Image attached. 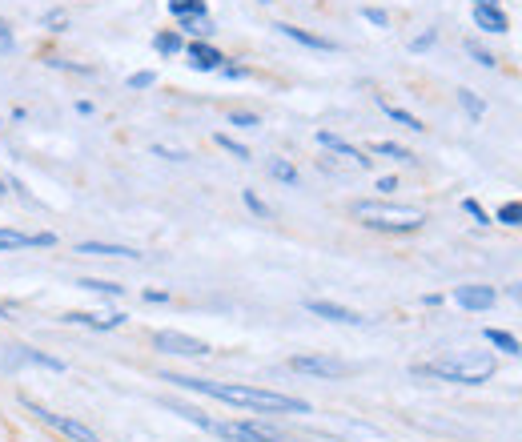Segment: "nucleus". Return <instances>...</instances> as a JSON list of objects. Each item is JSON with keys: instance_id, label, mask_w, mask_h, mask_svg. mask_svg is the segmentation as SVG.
<instances>
[{"instance_id": "obj_22", "label": "nucleus", "mask_w": 522, "mask_h": 442, "mask_svg": "<svg viewBox=\"0 0 522 442\" xmlns=\"http://www.w3.org/2000/svg\"><path fill=\"white\" fill-rule=\"evenodd\" d=\"M370 153H378V157H390V161H414V153L410 149H402V145H394V141H374L370 145Z\"/></svg>"}, {"instance_id": "obj_2", "label": "nucleus", "mask_w": 522, "mask_h": 442, "mask_svg": "<svg viewBox=\"0 0 522 442\" xmlns=\"http://www.w3.org/2000/svg\"><path fill=\"white\" fill-rule=\"evenodd\" d=\"M494 370H498V362L490 350H454V354H442L434 362L414 366V374H422V378L458 382V386H482L494 378Z\"/></svg>"}, {"instance_id": "obj_5", "label": "nucleus", "mask_w": 522, "mask_h": 442, "mask_svg": "<svg viewBox=\"0 0 522 442\" xmlns=\"http://www.w3.org/2000/svg\"><path fill=\"white\" fill-rule=\"evenodd\" d=\"M0 366H9V370L37 366V370H53V374H61V370H65V362H61V358H53V354H45V350H33V346H25V342H9V346H0Z\"/></svg>"}, {"instance_id": "obj_12", "label": "nucleus", "mask_w": 522, "mask_h": 442, "mask_svg": "<svg viewBox=\"0 0 522 442\" xmlns=\"http://www.w3.org/2000/svg\"><path fill=\"white\" fill-rule=\"evenodd\" d=\"M185 57H189V65H193L197 73H217V69L225 65V53H221V49H213V45H205V41L185 45Z\"/></svg>"}, {"instance_id": "obj_1", "label": "nucleus", "mask_w": 522, "mask_h": 442, "mask_svg": "<svg viewBox=\"0 0 522 442\" xmlns=\"http://www.w3.org/2000/svg\"><path fill=\"white\" fill-rule=\"evenodd\" d=\"M165 382H177L185 390H197L205 398L253 410V414H310V402L278 394V390H261V386H241V382H209V378H189V374H165Z\"/></svg>"}, {"instance_id": "obj_24", "label": "nucleus", "mask_w": 522, "mask_h": 442, "mask_svg": "<svg viewBox=\"0 0 522 442\" xmlns=\"http://www.w3.org/2000/svg\"><path fill=\"white\" fill-rule=\"evenodd\" d=\"M241 201H245V209H249V213H257V217H266V221L274 217V209H270L266 201H261L253 189H241Z\"/></svg>"}, {"instance_id": "obj_26", "label": "nucleus", "mask_w": 522, "mask_h": 442, "mask_svg": "<svg viewBox=\"0 0 522 442\" xmlns=\"http://www.w3.org/2000/svg\"><path fill=\"white\" fill-rule=\"evenodd\" d=\"M181 29L193 33V37H209V33H213V21H209V17H181Z\"/></svg>"}, {"instance_id": "obj_11", "label": "nucleus", "mask_w": 522, "mask_h": 442, "mask_svg": "<svg viewBox=\"0 0 522 442\" xmlns=\"http://www.w3.org/2000/svg\"><path fill=\"white\" fill-rule=\"evenodd\" d=\"M286 41H294V45H302V49H314V53H338V41H330V37H318V33H306V29H298V25H274Z\"/></svg>"}, {"instance_id": "obj_27", "label": "nucleus", "mask_w": 522, "mask_h": 442, "mask_svg": "<svg viewBox=\"0 0 522 442\" xmlns=\"http://www.w3.org/2000/svg\"><path fill=\"white\" fill-rule=\"evenodd\" d=\"M498 221H502V226H522V201H506L498 209Z\"/></svg>"}, {"instance_id": "obj_23", "label": "nucleus", "mask_w": 522, "mask_h": 442, "mask_svg": "<svg viewBox=\"0 0 522 442\" xmlns=\"http://www.w3.org/2000/svg\"><path fill=\"white\" fill-rule=\"evenodd\" d=\"M490 346H498V350H506V354H522V346H518V338L514 334H506V330H486L482 334Z\"/></svg>"}, {"instance_id": "obj_42", "label": "nucleus", "mask_w": 522, "mask_h": 442, "mask_svg": "<svg viewBox=\"0 0 522 442\" xmlns=\"http://www.w3.org/2000/svg\"><path fill=\"white\" fill-rule=\"evenodd\" d=\"M0 322H17V310L13 306H0Z\"/></svg>"}, {"instance_id": "obj_6", "label": "nucleus", "mask_w": 522, "mask_h": 442, "mask_svg": "<svg viewBox=\"0 0 522 442\" xmlns=\"http://www.w3.org/2000/svg\"><path fill=\"white\" fill-rule=\"evenodd\" d=\"M153 350L161 354H173V358H209L213 346L193 338V334H181V330H157L153 334Z\"/></svg>"}, {"instance_id": "obj_28", "label": "nucleus", "mask_w": 522, "mask_h": 442, "mask_svg": "<svg viewBox=\"0 0 522 442\" xmlns=\"http://www.w3.org/2000/svg\"><path fill=\"white\" fill-rule=\"evenodd\" d=\"M45 65H49V69H61V73H81V77H93V73H97L93 65H73V61H61V57H49Z\"/></svg>"}, {"instance_id": "obj_46", "label": "nucleus", "mask_w": 522, "mask_h": 442, "mask_svg": "<svg viewBox=\"0 0 522 442\" xmlns=\"http://www.w3.org/2000/svg\"><path fill=\"white\" fill-rule=\"evenodd\" d=\"M474 5H498V0H474Z\"/></svg>"}, {"instance_id": "obj_14", "label": "nucleus", "mask_w": 522, "mask_h": 442, "mask_svg": "<svg viewBox=\"0 0 522 442\" xmlns=\"http://www.w3.org/2000/svg\"><path fill=\"white\" fill-rule=\"evenodd\" d=\"M318 145H326L330 153H338V157H346L354 169H370L374 165V157H366L358 145H350V141H342V137H334V133H318Z\"/></svg>"}, {"instance_id": "obj_39", "label": "nucleus", "mask_w": 522, "mask_h": 442, "mask_svg": "<svg viewBox=\"0 0 522 442\" xmlns=\"http://www.w3.org/2000/svg\"><path fill=\"white\" fill-rule=\"evenodd\" d=\"M45 29H53V33H65V13H53V17H45Z\"/></svg>"}, {"instance_id": "obj_35", "label": "nucleus", "mask_w": 522, "mask_h": 442, "mask_svg": "<svg viewBox=\"0 0 522 442\" xmlns=\"http://www.w3.org/2000/svg\"><path fill=\"white\" fill-rule=\"evenodd\" d=\"M434 41H438V33H434V29H426L422 37H414V41H410V49H414V53H426Z\"/></svg>"}, {"instance_id": "obj_45", "label": "nucleus", "mask_w": 522, "mask_h": 442, "mask_svg": "<svg viewBox=\"0 0 522 442\" xmlns=\"http://www.w3.org/2000/svg\"><path fill=\"white\" fill-rule=\"evenodd\" d=\"M13 189H9V177H0V197H9Z\"/></svg>"}, {"instance_id": "obj_43", "label": "nucleus", "mask_w": 522, "mask_h": 442, "mask_svg": "<svg viewBox=\"0 0 522 442\" xmlns=\"http://www.w3.org/2000/svg\"><path fill=\"white\" fill-rule=\"evenodd\" d=\"M73 109H77V113H81V117H89V113H93V101H77V105H73Z\"/></svg>"}, {"instance_id": "obj_17", "label": "nucleus", "mask_w": 522, "mask_h": 442, "mask_svg": "<svg viewBox=\"0 0 522 442\" xmlns=\"http://www.w3.org/2000/svg\"><path fill=\"white\" fill-rule=\"evenodd\" d=\"M378 109H382V113H386L390 121H398L402 129H414V133H426V125H422V121H418L414 113H406V109H398V105H390V101H382V97H378Z\"/></svg>"}, {"instance_id": "obj_41", "label": "nucleus", "mask_w": 522, "mask_h": 442, "mask_svg": "<svg viewBox=\"0 0 522 442\" xmlns=\"http://www.w3.org/2000/svg\"><path fill=\"white\" fill-rule=\"evenodd\" d=\"M378 189H382V193H390V189H398V177H382V181H378Z\"/></svg>"}, {"instance_id": "obj_4", "label": "nucleus", "mask_w": 522, "mask_h": 442, "mask_svg": "<svg viewBox=\"0 0 522 442\" xmlns=\"http://www.w3.org/2000/svg\"><path fill=\"white\" fill-rule=\"evenodd\" d=\"M25 410L37 414V422L53 426L57 434H65V438H73V442H101V434L89 430L85 422H77V418H69V414H57V410H49V406H41V402H33V398H25Z\"/></svg>"}, {"instance_id": "obj_8", "label": "nucleus", "mask_w": 522, "mask_h": 442, "mask_svg": "<svg viewBox=\"0 0 522 442\" xmlns=\"http://www.w3.org/2000/svg\"><path fill=\"white\" fill-rule=\"evenodd\" d=\"M65 326H81V330H97V334H109V330H121L129 318L121 310H105V314H93V310H69L61 314Z\"/></svg>"}, {"instance_id": "obj_37", "label": "nucleus", "mask_w": 522, "mask_h": 442, "mask_svg": "<svg viewBox=\"0 0 522 442\" xmlns=\"http://www.w3.org/2000/svg\"><path fill=\"white\" fill-rule=\"evenodd\" d=\"M217 73H221L225 81H245V77H249V69H241V65H221Z\"/></svg>"}, {"instance_id": "obj_20", "label": "nucleus", "mask_w": 522, "mask_h": 442, "mask_svg": "<svg viewBox=\"0 0 522 442\" xmlns=\"http://www.w3.org/2000/svg\"><path fill=\"white\" fill-rule=\"evenodd\" d=\"M153 49H157L161 57H177V53H185V41H181V33H157V37H153Z\"/></svg>"}, {"instance_id": "obj_9", "label": "nucleus", "mask_w": 522, "mask_h": 442, "mask_svg": "<svg viewBox=\"0 0 522 442\" xmlns=\"http://www.w3.org/2000/svg\"><path fill=\"white\" fill-rule=\"evenodd\" d=\"M57 234H29V230H5L0 226V254H17V250H53Z\"/></svg>"}, {"instance_id": "obj_36", "label": "nucleus", "mask_w": 522, "mask_h": 442, "mask_svg": "<svg viewBox=\"0 0 522 442\" xmlns=\"http://www.w3.org/2000/svg\"><path fill=\"white\" fill-rule=\"evenodd\" d=\"M153 153H157V157H165V161H189V153H185V149H169V145H153Z\"/></svg>"}, {"instance_id": "obj_7", "label": "nucleus", "mask_w": 522, "mask_h": 442, "mask_svg": "<svg viewBox=\"0 0 522 442\" xmlns=\"http://www.w3.org/2000/svg\"><path fill=\"white\" fill-rule=\"evenodd\" d=\"M290 370H294V374H310V378H346V374H350V362L330 358V354H294V358H290Z\"/></svg>"}, {"instance_id": "obj_13", "label": "nucleus", "mask_w": 522, "mask_h": 442, "mask_svg": "<svg viewBox=\"0 0 522 442\" xmlns=\"http://www.w3.org/2000/svg\"><path fill=\"white\" fill-rule=\"evenodd\" d=\"M454 302H458L462 310L478 314V310H490V306L498 302V294H494V286H458V290H454Z\"/></svg>"}, {"instance_id": "obj_3", "label": "nucleus", "mask_w": 522, "mask_h": 442, "mask_svg": "<svg viewBox=\"0 0 522 442\" xmlns=\"http://www.w3.org/2000/svg\"><path fill=\"white\" fill-rule=\"evenodd\" d=\"M350 213L366 230H378V234H418L426 226V209L398 205V201H354Z\"/></svg>"}, {"instance_id": "obj_15", "label": "nucleus", "mask_w": 522, "mask_h": 442, "mask_svg": "<svg viewBox=\"0 0 522 442\" xmlns=\"http://www.w3.org/2000/svg\"><path fill=\"white\" fill-rule=\"evenodd\" d=\"M77 254H89V258H125V262H141L145 258L141 250L117 246V242H77Z\"/></svg>"}, {"instance_id": "obj_44", "label": "nucleus", "mask_w": 522, "mask_h": 442, "mask_svg": "<svg viewBox=\"0 0 522 442\" xmlns=\"http://www.w3.org/2000/svg\"><path fill=\"white\" fill-rule=\"evenodd\" d=\"M510 298H514V302H522V282H514V286H510Z\"/></svg>"}, {"instance_id": "obj_40", "label": "nucleus", "mask_w": 522, "mask_h": 442, "mask_svg": "<svg viewBox=\"0 0 522 442\" xmlns=\"http://www.w3.org/2000/svg\"><path fill=\"white\" fill-rule=\"evenodd\" d=\"M145 302H169V294L165 290H145Z\"/></svg>"}, {"instance_id": "obj_16", "label": "nucleus", "mask_w": 522, "mask_h": 442, "mask_svg": "<svg viewBox=\"0 0 522 442\" xmlns=\"http://www.w3.org/2000/svg\"><path fill=\"white\" fill-rule=\"evenodd\" d=\"M474 25L482 33H506V13L498 5H474Z\"/></svg>"}, {"instance_id": "obj_30", "label": "nucleus", "mask_w": 522, "mask_h": 442, "mask_svg": "<svg viewBox=\"0 0 522 442\" xmlns=\"http://www.w3.org/2000/svg\"><path fill=\"white\" fill-rule=\"evenodd\" d=\"M213 141H217V145H221V149H225V153H233V157H237V161H249V149H245V145H241V141H233V137H225V133H217V137H213Z\"/></svg>"}, {"instance_id": "obj_31", "label": "nucleus", "mask_w": 522, "mask_h": 442, "mask_svg": "<svg viewBox=\"0 0 522 442\" xmlns=\"http://www.w3.org/2000/svg\"><path fill=\"white\" fill-rule=\"evenodd\" d=\"M466 53H470V57H474V61H478V65H482V69H494V65H498V61H494V57H490V53H486V49H478V45H474V41H466Z\"/></svg>"}, {"instance_id": "obj_10", "label": "nucleus", "mask_w": 522, "mask_h": 442, "mask_svg": "<svg viewBox=\"0 0 522 442\" xmlns=\"http://www.w3.org/2000/svg\"><path fill=\"white\" fill-rule=\"evenodd\" d=\"M306 310H310L314 318H326V322H338V326H370V318H366V314H358V310H350V306H338V302L310 298V302H306Z\"/></svg>"}, {"instance_id": "obj_38", "label": "nucleus", "mask_w": 522, "mask_h": 442, "mask_svg": "<svg viewBox=\"0 0 522 442\" xmlns=\"http://www.w3.org/2000/svg\"><path fill=\"white\" fill-rule=\"evenodd\" d=\"M362 17H366L370 25H378V29H386V25H390V17H386L382 9H362Z\"/></svg>"}, {"instance_id": "obj_25", "label": "nucleus", "mask_w": 522, "mask_h": 442, "mask_svg": "<svg viewBox=\"0 0 522 442\" xmlns=\"http://www.w3.org/2000/svg\"><path fill=\"white\" fill-rule=\"evenodd\" d=\"M458 105H462V109H466V113H470L474 121H478V117L486 113V101H482V97H474L470 89H458Z\"/></svg>"}, {"instance_id": "obj_19", "label": "nucleus", "mask_w": 522, "mask_h": 442, "mask_svg": "<svg viewBox=\"0 0 522 442\" xmlns=\"http://www.w3.org/2000/svg\"><path fill=\"white\" fill-rule=\"evenodd\" d=\"M169 13L173 17H209L205 0H169Z\"/></svg>"}, {"instance_id": "obj_32", "label": "nucleus", "mask_w": 522, "mask_h": 442, "mask_svg": "<svg viewBox=\"0 0 522 442\" xmlns=\"http://www.w3.org/2000/svg\"><path fill=\"white\" fill-rule=\"evenodd\" d=\"M229 125H237V129H257L261 117H257V113H229Z\"/></svg>"}, {"instance_id": "obj_29", "label": "nucleus", "mask_w": 522, "mask_h": 442, "mask_svg": "<svg viewBox=\"0 0 522 442\" xmlns=\"http://www.w3.org/2000/svg\"><path fill=\"white\" fill-rule=\"evenodd\" d=\"M13 49H17V33H13V25L5 17H0V57H9Z\"/></svg>"}, {"instance_id": "obj_18", "label": "nucleus", "mask_w": 522, "mask_h": 442, "mask_svg": "<svg viewBox=\"0 0 522 442\" xmlns=\"http://www.w3.org/2000/svg\"><path fill=\"white\" fill-rule=\"evenodd\" d=\"M270 177H274V181H282V185H290V189H298V185H302V173H298L286 157H270Z\"/></svg>"}, {"instance_id": "obj_34", "label": "nucleus", "mask_w": 522, "mask_h": 442, "mask_svg": "<svg viewBox=\"0 0 522 442\" xmlns=\"http://www.w3.org/2000/svg\"><path fill=\"white\" fill-rule=\"evenodd\" d=\"M153 85H157V73H149V69L129 77V89H153Z\"/></svg>"}, {"instance_id": "obj_21", "label": "nucleus", "mask_w": 522, "mask_h": 442, "mask_svg": "<svg viewBox=\"0 0 522 442\" xmlns=\"http://www.w3.org/2000/svg\"><path fill=\"white\" fill-rule=\"evenodd\" d=\"M77 286H81V290H89V294H105V298H121V294H125V286L105 282V278H81Z\"/></svg>"}, {"instance_id": "obj_33", "label": "nucleus", "mask_w": 522, "mask_h": 442, "mask_svg": "<svg viewBox=\"0 0 522 442\" xmlns=\"http://www.w3.org/2000/svg\"><path fill=\"white\" fill-rule=\"evenodd\" d=\"M462 209H466V213H470V217L478 221V226H490V217H486V209H482V205H478L474 197H466V201H462Z\"/></svg>"}]
</instances>
